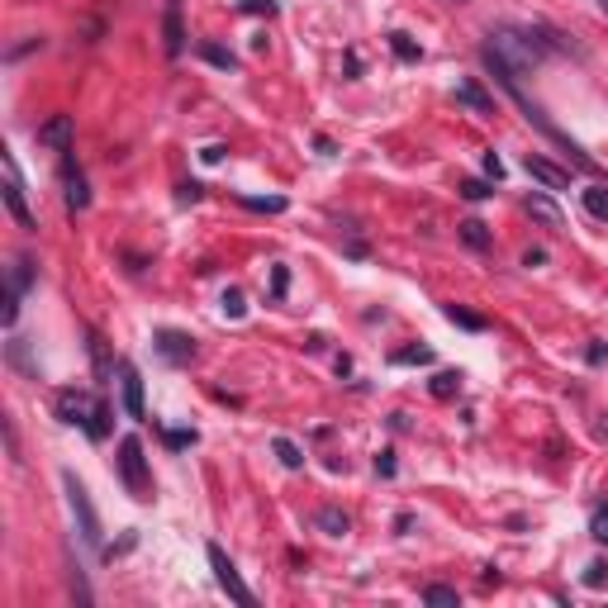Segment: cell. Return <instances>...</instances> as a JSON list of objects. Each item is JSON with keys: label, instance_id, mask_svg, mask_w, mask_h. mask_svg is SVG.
<instances>
[{"label": "cell", "instance_id": "6da1fadb", "mask_svg": "<svg viewBox=\"0 0 608 608\" xmlns=\"http://www.w3.org/2000/svg\"><path fill=\"white\" fill-rule=\"evenodd\" d=\"M57 419H63V423H82L96 443L110 433V423H105V419H110V409H105L96 394H86V390H57Z\"/></svg>", "mask_w": 608, "mask_h": 608}, {"label": "cell", "instance_id": "7a4b0ae2", "mask_svg": "<svg viewBox=\"0 0 608 608\" xmlns=\"http://www.w3.org/2000/svg\"><path fill=\"white\" fill-rule=\"evenodd\" d=\"M63 490H67V509H72V519H76V532H82V542L96 552V546H100V519H96V509H90L86 485L76 480V476H63Z\"/></svg>", "mask_w": 608, "mask_h": 608}, {"label": "cell", "instance_id": "3957f363", "mask_svg": "<svg viewBox=\"0 0 608 608\" xmlns=\"http://www.w3.org/2000/svg\"><path fill=\"white\" fill-rule=\"evenodd\" d=\"M119 480H124V490L133 499H148L152 476H148V462H143V443H139V437H124V443H119Z\"/></svg>", "mask_w": 608, "mask_h": 608}, {"label": "cell", "instance_id": "277c9868", "mask_svg": "<svg viewBox=\"0 0 608 608\" xmlns=\"http://www.w3.org/2000/svg\"><path fill=\"white\" fill-rule=\"evenodd\" d=\"M209 566H215V580H219V589H224V595L234 599V604H242V608L257 604V595H252L248 585H242V575L234 571V561L224 556V546H209Z\"/></svg>", "mask_w": 608, "mask_h": 608}, {"label": "cell", "instance_id": "5b68a950", "mask_svg": "<svg viewBox=\"0 0 608 608\" xmlns=\"http://www.w3.org/2000/svg\"><path fill=\"white\" fill-rule=\"evenodd\" d=\"M29 276H34V271H29V262L20 257V262L10 267V291H6V324H14V318H20V300H24V291H29Z\"/></svg>", "mask_w": 608, "mask_h": 608}, {"label": "cell", "instance_id": "8992f818", "mask_svg": "<svg viewBox=\"0 0 608 608\" xmlns=\"http://www.w3.org/2000/svg\"><path fill=\"white\" fill-rule=\"evenodd\" d=\"M6 205H10V215L20 219V228H34V215H29V205H24V186H20V176H14V162L6 158Z\"/></svg>", "mask_w": 608, "mask_h": 608}, {"label": "cell", "instance_id": "52a82bcc", "mask_svg": "<svg viewBox=\"0 0 608 608\" xmlns=\"http://www.w3.org/2000/svg\"><path fill=\"white\" fill-rule=\"evenodd\" d=\"M39 143L53 148V152H67L72 148V115H53L48 124L39 129Z\"/></svg>", "mask_w": 608, "mask_h": 608}, {"label": "cell", "instance_id": "ba28073f", "mask_svg": "<svg viewBox=\"0 0 608 608\" xmlns=\"http://www.w3.org/2000/svg\"><path fill=\"white\" fill-rule=\"evenodd\" d=\"M63 186H67V209H72V215L90 205V195H86V176L76 172V162H72V158H63Z\"/></svg>", "mask_w": 608, "mask_h": 608}, {"label": "cell", "instance_id": "9c48e42d", "mask_svg": "<svg viewBox=\"0 0 608 608\" xmlns=\"http://www.w3.org/2000/svg\"><path fill=\"white\" fill-rule=\"evenodd\" d=\"M528 176H538L546 191H571V172H561L546 158H528Z\"/></svg>", "mask_w": 608, "mask_h": 608}, {"label": "cell", "instance_id": "30bf717a", "mask_svg": "<svg viewBox=\"0 0 608 608\" xmlns=\"http://www.w3.org/2000/svg\"><path fill=\"white\" fill-rule=\"evenodd\" d=\"M119 380H124V409H129V419H143V380H139V371L129 367H119Z\"/></svg>", "mask_w": 608, "mask_h": 608}, {"label": "cell", "instance_id": "8fae6325", "mask_svg": "<svg viewBox=\"0 0 608 608\" xmlns=\"http://www.w3.org/2000/svg\"><path fill=\"white\" fill-rule=\"evenodd\" d=\"M158 347H162V357H172V361H191V357H195L191 338H181V333H162Z\"/></svg>", "mask_w": 608, "mask_h": 608}, {"label": "cell", "instance_id": "7c38bea8", "mask_svg": "<svg viewBox=\"0 0 608 608\" xmlns=\"http://www.w3.org/2000/svg\"><path fill=\"white\" fill-rule=\"evenodd\" d=\"M580 200H585V209H589V219L608 224V186H585Z\"/></svg>", "mask_w": 608, "mask_h": 608}, {"label": "cell", "instance_id": "4fadbf2b", "mask_svg": "<svg viewBox=\"0 0 608 608\" xmlns=\"http://www.w3.org/2000/svg\"><path fill=\"white\" fill-rule=\"evenodd\" d=\"M528 215H532V219H542L546 228H561V209H556L552 200H546V195H528Z\"/></svg>", "mask_w": 608, "mask_h": 608}, {"label": "cell", "instance_id": "5bb4252c", "mask_svg": "<svg viewBox=\"0 0 608 608\" xmlns=\"http://www.w3.org/2000/svg\"><path fill=\"white\" fill-rule=\"evenodd\" d=\"M456 100L462 105H470V110H480V115H490L495 105H490V96H485L480 86H456Z\"/></svg>", "mask_w": 608, "mask_h": 608}, {"label": "cell", "instance_id": "9a60e30c", "mask_svg": "<svg viewBox=\"0 0 608 608\" xmlns=\"http://www.w3.org/2000/svg\"><path fill=\"white\" fill-rule=\"evenodd\" d=\"M318 528H328L333 538H343V532H347V513H338V509H318Z\"/></svg>", "mask_w": 608, "mask_h": 608}, {"label": "cell", "instance_id": "2e32d148", "mask_svg": "<svg viewBox=\"0 0 608 608\" xmlns=\"http://www.w3.org/2000/svg\"><path fill=\"white\" fill-rule=\"evenodd\" d=\"M423 599L437 604V608H456V589H447V585H428V589H423Z\"/></svg>", "mask_w": 608, "mask_h": 608}, {"label": "cell", "instance_id": "e0dca14e", "mask_svg": "<svg viewBox=\"0 0 608 608\" xmlns=\"http://www.w3.org/2000/svg\"><path fill=\"white\" fill-rule=\"evenodd\" d=\"M462 238L470 242V248H485V242H490V234H485L480 219H466V224H462Z\"/></svg>", "mask_w": 608, "mask_h": 608}, {"label": "cell", "instance_id": "ac0fdd59", "mask_svg": "<svg viewBox=\"0 0 608 608\" xmlns=\"http://www.w3.org/2000/svg\"><path fill=\"white\" fill-rule=\"evenodd\" d=\"M276 456H281V466H291V470H300V466H304L300 447H295V443H285V437H276Z\"/></svg>", "mask_w": 608, "mask_h": 608}, {"label": "cell", "instance_id": "d6986e66", "mask_svg": "<svg viewBox=\"0 0 608 608\" xmlns=\"http://www.w3.org/2000/svg\"><path fill=\"white\" fill-rule=\"evenodd\" d=\"M166 53H181V14L172 10V14H166Z\"/></svg>", "mask_w": 608, "mask_h": 608}, {"label": "cell", "instance_id": "ffe728a7", "mask_svg": "<svg viewBox=\"0 0 608 608\" xmlns=\"http://www.w3.org/2000/svg\"><path fill=\"white\" fill-rule=\"evenodd\" d=\"M394 361H400V367H414V361H433V352L428 347H404V352H394Z\"/></svg>", "mask_w": 608, "mask_h": 608}, {"label": "cell", "instance_id": "44dd1931", "mask_svg": "<svg viewBox=\"0 0 608 608\" xmlns=\"http://www.w3.org/2000/svg\"><path fill=\"white\" fill-rule=\"evenodd\" d=\"M456 386H462V380H456L452 371H443V376L433 380V394H437V400H447V394H456Z\"/></svg>", "mask_w": 608, "mask_h": 608}, {"label": "cell", "instance_id": "7402d4cb", "mask_svg": "<svg viewBox=\"0 0 608 608\" xmlns=\"http://www.w3.org/2000/svg\"><path fill=\"white\" fill-rule=\"evenodd\" d=\"M447 318H452V324H462V328H480V318L466 314V310H456V304H447Z\"/></svg>", "mask_w": 608, "mask_h": 608}, {"label": "cell", "instance_id": "603a6c76", "mask_svg": "<svg viewBox=\"0 0 608 608\" xmlns=\"http://www.w3.org/2000/svg\"><path fill=\"white\" fill-rule=\"evenodd\" d=\"M462 195H466V200H485V195H490V186H485V181H466Z\"/></svg>", "mask_w": 608, "mask_h": 608}, {"label": "cell", "instance_id": "cb8c5ba5", "mask_svg": "<svg viewBox=\"0 0 608 608\" xmlns=\"http://www.w3.org/2000/svg\"><path fill=\"white\" fill-rule=\"evenodd\" d=\"M589 532H595L599 542H608V509H599V513H595V523H589Z\"/></svg>", "mask_w": 608, "mask_h": 608}, {"label": "cell", "instance_id": "d4e9b609", "mask_svg": "<svg viewBox=\"0 0 608 608\" xmlns=\"http://www.w3.org/2000/svg\"><path fill=\"white\" fill-rule=\"evenodd\" d=\"M394 53H400V57H419V48H414V43H409L404 34H394Z\"/></svg>", "mask_w": 608, "mask_h": 608}, {"label": "cell", "instance_id": "484cf974", "mask_svg": "<svg viewBox=\"0 0 608 608\" xmlns=\"http://www.w3.org/2000/svg\"><path fill=\"white\" fill-rule=\"evenodd\" d=\"M224 310L238 318V314H242V295H238V291H228V295H224Z\"/></svg>", "mask_w": 608, "mask_h": 608}, {"label": "cell", "instance_id": "4316f807", "mask_svg": "<svg viewBox=\"0 0 608 608\" xmlns=\"http://www.w3.org/2000/svg\"><path fill=\"white\" fill-rule=\"evenodd\" d=\"M485 172H490V176L499 181V176H504V162H499V158H495V152H490V158H485Z\"/></svg>", "mask_w": 608, "mask_h": 608}, {"label": "cell", "instance_id": "83f0119b", "mask_svg": "<svg viewBox=\"0 0 608 608\" xmlns=\"http://www.w3.org/2000/svg\"><path fill=\"white\" fill-rule=\"evenodd\" d=\"M166 443H172V447H191L195 433H166Z\"/></svg>", "mask_w": 608, "mask_h": 608}, {"label": "cell", "instance_id": "f1b7e54d", "mask_svg": "<svg viewBox=\"0 0 608 608\" xmlns=\"http://www.w3.org/2000/svg\"><path fill=\"white\" fill-rule=\"evenodd\" d=\"M205 57H209V63H219V67H234V57L219 53V48H205Z\"/></svg>", "mask_w": 608, "mask_h": 608}, {"label": "cell", "instance_id": "f546056e", "mask_svg": "<svg viewBox=\"0 0 608 608\" xmlns=\"http://www.w3.org/2000/svg\"><path fill=\"white\" fill-rule=\"evenodd\" d=\"M248 10H267L271 14V0H248Z\"/></svg>", "mask_w": 608, "mask_h": 608}, {"label": "cell", "instance_id": "4dcf8cb0", "mask_svg": "<svg viewBox=\"0 0 608 608\" xmlns=\"http://www.w3.org/2000/svg\"><path fill=\"white\" fill-rule=\"evenodd\" d=\"M599 6H604V10H608V0H599Z\"/></svg>", "mask_w": 608, "mask_h": 608}]
</instances>
